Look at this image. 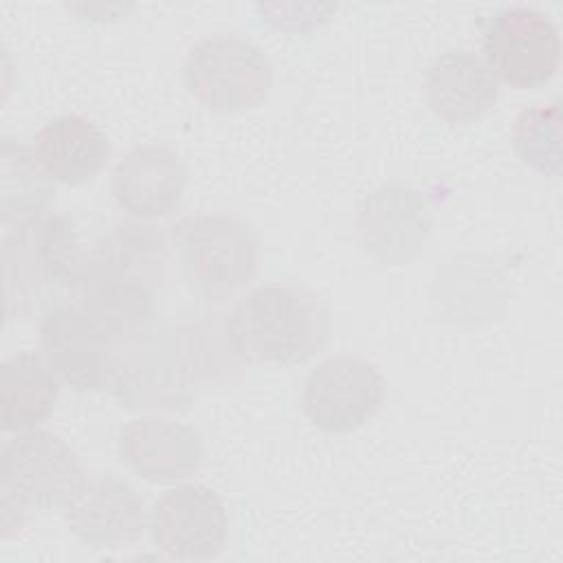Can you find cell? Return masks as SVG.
<instances>
[{
    "label": "cell",
    "mask_w": 563,
    "mask_h": 563,
    "mask_svg": "<svg viewBox=\"0 0 563 563\" xmlns=\"http://www.w3.org/2000/svg\"><path fill=\"white\" fill-rule=\"evenodd\" d=\"M46 365L75 391H112L125 345L77 303H59L40 319Z\"/></svg>",
    "instance_id": "7"
},
{
    "label": "cell",
    "mask_w": 563,
    "mask_h": 563,
    "mask_svg": "<svg viewBox=\"0 0 563 563\" xmlns=\"http://www.w3.org/2000/svg\"><path fill=\"white\" fill-rule=\"evenodd\" d=\"M174 238L180 279L202 301L224 303L233 299L257 273L260 238L238 216H191L178 224Z\"/></svg>",
    "instance_id": "4"
},
{
    "label": "cell",
    "mask_w": 563,
    "mask_h": 563,
    "mask_svg": "<svg viewBox=\"0 0 563 563\" xmlns=\"http://www.w3.org/2000/svg\"><path fill=\"white\" fill-rule=\"evenodd\" d=\"M119 457L152 484H178L198 473L202 464L200 433L169 416H136L121 424Z\"/></svg>",
    "instance_id": "12"
},
{
    "label": "cell",
    "mask_w": 563,
    "mask_h": 563,
    "mask_svg": "<svg viewBox=\"0 0 563 563\" xmlns=\"http://www.w3.org/2000/svg\"><path fill=\"white\" fill-rule=\"evenodd\" d=\"M33 152L53 183L81 185L101 174L112 147L101 128L90 119L62 114L37 130Z\"/></svg>",
    "instance_id": "16"
},
{
    "label": "cell",
    "mask_w": 563,
    "mask_h": 563,
    "mask_svg": "<svg viewBox=\"0 0 563 563\" xmlns=\"http://www.w3.org/2000/svg\"><path fill=\"white\" fill-rule=\"evenodd\" d=\"M433 231L429 200L413 187L389 183L372 191L356 216V240L365 255L385 266L411 262Z\"/></svg>",
    "instance_id": "10"
},
{
    "label": "cell",
    "mask_w": 563,
    "mask_h": 563,
    "mask_svg": "<svg viewBox=\"0 0 563 563\" xmlns=\"http://www.w3.org/2000/svg\"><path fill=\"white\" fill-rule=\"evenodd\" d=\"M88 251L70 216L42 213L15 224L0 246L4 319L44 317L73 297Z\"/></svg>",
    "instance_id": "1"
},
{
    "label": "cell",
    "mask_w": 563,
    "mask_h": 563,
    "mask_svg": "<svg viewBox=\"0 0 563 563\" xmlns=\"http://www.w3.org/2000/svg\"><path fill=\"white\" fill-rule=\"evenodd\" d=\"M187 92L207 110L235 114L257 108L273 84L264 51L246 37L216 33L198 40L183 59Z\"/></svg>",
    "instance_id": "5"
},
{
    "label": "cell",
    "mask_w": 563,
    "mask_h": 563,
    "mask_svg": "<svg viewBox=\"0 0 563 563\" xmlns=\"http://www.w3.org/2000/svg\"><path fill=\"white\" fill-rule=\"evenodd\" d=\"M385 400V378L376 363L354 354H332L317 363L301 387V411L312 427L343 435L367 424Z\"/></svg>",
    "instance_id": "8"
},
{
    "label": "cell",
    "mask_w": 563,
    "mask_h": 563,
    "mask_svg": "<svg viewBox=\"0 0 563 563\" xmlns=\"http://www.w3.org/2000/svg\"><path fill=\"white\" fill-rule=\"evenodd\" d=\"M55 187L35 158L33 145L2 136L0 143V216L2 222H24L42 216Z\"/></svg>",
    "instance_id": "19"
},
{
    "label": "cell",
    "mask_w": 563,
    "mask_h": 563,
    "mask_svg": "<svg viewBox=\"0 0 563 563\" xmlns=\"http://www.w3.org/2000/svg\"><path fill=\"white\" fill-rule=\"evenodd\" d=\"M2 429L20 433L37 429L51 413L59 396V378L40 352L22 350L0 365Z\"/></svg>",
    "instance_id": "17"
},
{
    "label": "cell",
    "mask_w": 563,
    "mask_h": 563,
    "mask_svg": "<svg viewBox=\"0 0 563 563\" xmlns=\"http://www.w3.org/2000/svg\"><path fill=\"white\" fill-rule=\"evenodd\" d=\"M187 187V167L167 145L128 150L112 167L110 191L119 209L136 220H158L176 211Z\"/></svg>",
    "instance_id": "13"
},
{
    "label": "cell",
    "mask_w": 563,
    "mask_h": 563,
    "mask_svg": "<svg viewBox=\"0 0 563 563\" xmlns=\"http://www.w3.org/2000/svg\"><path fill=\"white\" fill-rule=\"evenodd\" d=\"M172 332L145 330L125 345L112 394L130 409H183L191 400Z\"/></svg>",
    "instance_id": "14"
},
{
    "label": "cell",
    "mask_w": 563,
    "mask_h": 563,
    "mask_svg": "<svg viewBox=\"0 0 563 563\" xmlns=\"http://www.w3.org/2000/svg\"><path fill=\"white\" fill-rule=\"evenodd\" d=\"M484 62L497 81L515 90L548 84L561 62V35L548 13L508 4L479 22Z\"/></svg>",
    "instance_id": "6"
},
{
    "label": "cell",
    "mask_w": 563,
    "mask_h": 563,
    "mask_svg": "<svg viewBox=\"0 0 563 563\" xmlns=\"http://www.w3.org/2000/svg\"><path fill=\"white\" fill-rule=\"evenodd\" d=\"M154 548L174 561L218 556L229 537V515L220 495L196 482L167 488L150 510Z\"/></svg>",
    "instance_id": "9"
},
{
    "label": "cell",
    "mask_w": 563,
    "mask_h": 563,
    "mask_svg": "<svg viewBox=\"0 0 563 563\" xmlns=\"http://www.w3.org/2000/svg\"><path fill=\"white\" fill-rule=\"evenodd\" d=\"M499 86L482 55L453 48L438 55L424 75V99L431 112L449 125L479 121L497 101Z\"/></svg>",
    "instance_id": "15"
},
{
    "label": "cell",
    "mask_w": 563,
    "mask_h": 563,
    "mask_svg": "<svg viewBox=\"0 0 563 563\" xmlns=\"http://www.w3.org/2000/svg\"><path fill=\"white\" fill-rule=\"evenodd\" d=\"M561 108L559 101L523 108L512 125V145L523 165L559 176L561 169Z\"/></svg>",
    "instance_id": "20"
},
{
    "label": "cell",
    "mask_w": 563,
    "mask_h": 563,
    "mask_svg": "<svg viewBox=\"0 0 563 563\" xmlns=\"http://www.w3.org/2000/svg\"><path fill=\"white\" fill-rule=\"evenodd\" d=\"M64 521L92 550H125L150 528L141 495L117 473L88 475L79 497L64 510Z\"/></svg>",
    "instance_id": "11"
},
{
    "label": "cell",
    "mask_w": 563,
    "mask_h": 563,
    "mask_svg": "<svg viewBox=\"0 0 563 563\" xmlns=\"http://www.w3.org/2000/svg\"><path fill=\"white\" fill-rule=\"evenodd\" d=\"M242 363L299 365L330 341L332 314L325 299L297 282H268L249 290L227 314Z\"/></svg>",
    "instance_id": "2"
},
{
    "label": "cell",
    "mask_w": 563,
    "mask_h": 563,
    "mask_svg": "<svg viewBox=\"0 0 563 563\" xmlns=\"http://www.w3.org/2000/svg\"><path fill=\"white\" fill-rule=\"evenodd\" d=\"M86 482L88 473L57 433L44 429L15 433L0 453L2 537L20 528L31 510H66Z\"/></svg>",
    "instance_id": "3"
},
{
    "label": "cell",
    "mask_w": 563,
    "mask_h": 563,
    "mask_svg": "<svg viewBox=\"0 0 563 563\" xmlns=\"http://www.w3.org/2000/svg\"><path fill=\"white\" fill-rule=\"evenodd\" d=\"M174 350L187 385L209 387L218 385L240 367L227 314H202L185 321L172 330Z\"/></svg>",
    "instance_id": "18"
}]
</instances>
